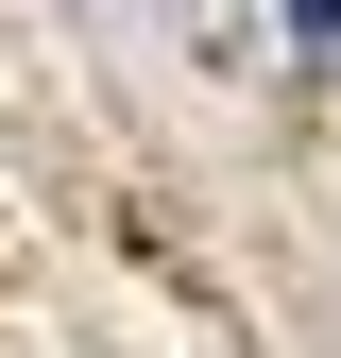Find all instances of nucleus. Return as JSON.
<instances>
[{
  "label": "nucleus",
  "instance_id": "f257e3e1",
  "mask_svg": "<svg viewBox=\"0 0 341 358\" xmlns=\"http://www.w3.org/2000/svg\"><path fill=\"white\" fill-rule=\"evenodd\" d=\"M290 17H307V69H341V0H290Z\"/></svg>",
  "mask_w": 341,
  "mask_h": 358
}]
</instances>
